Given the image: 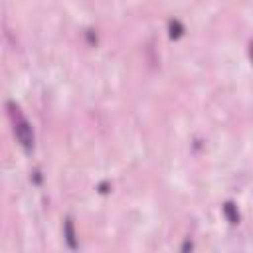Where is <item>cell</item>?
I'll list each match as a JSON object with an SVG mask.
<instances>
[{
  "label": "cell",
  "instance_id": "6da1fadb",
  "mask_svg": "<svg viewBox=\"0 0 253 253\" xmlns=\"http://www.w3.org/2000/svg\"><path fill=\"white\" fill-rule=\"evenodd\" d=\"M6 107H8V113H10V119H12V125H14V134L18 138V142L22 144V148L26 152H32L34 150V140H36L32 123L26 119V115L22 113V109L14 101H8Z\"/></svg>",
  "mask_w": 253,
  "mask_h": 253
},
{
  "label": "cell",
  "instance_id": "7a4b0ae2",
  "mask_svg": "<svg viewBox=\"0 0 253 253\" xmlns=\"http://www.w3.org/2000/svg\"><path fill=\"white\" fill-rule=\"evenodd\" d=\"M63 237H65V243L69 249H77L79 241H77V233H75V225H73V219L71 217H65L63 219Z\"/></svg>",
  "mask_w": 253,
  "mask_h": 253
},
{
  "label": "cell",
  "instance_id": "3957f363",
  "mask_svg": "<svg viewBox=\"0 0 253 253\" xmlns=\"http://www.w3.org/2000/svg\"><path fill=\"white\" fill-rule=\"evenodd\" d=\"M223 215L227 217L229 223H239V211H237V206L233 202H225L223 204Z\"/></svg>",
  "mask_w": 253,
  "mask_h": 253
},
{
  "label": "cell",
  "instance_id": "277c9868",
  "mask_svg": "<svg viewBox=\"0 0 253 253\" xmlns=\"http://www.w3.org/2000/svg\"><path fill=\"white\" fill-rule=\"evenodd\" d=\"M168 32H170V38H180L184 34V24L176 18L168 20Z\"/></svg>",
  "mask_w": 253,
  "mask_h": 253
},
{
  "label": "cell",
  "instance_id": "5b68a950",
  "mask_svg": "<svg viewBox=\"0 0 253 253\" xmlns=\"http://www.w3.org/2000/svg\"><path fill=\"white\" fill-rule=\"evenodd\" d=\"M192 249H194V243H192V239H190V237H186V239H184V243H182L180 253H192Z\"/></svg>",
  "mask_w": 253,
  "mask_h": 253
},
{
  "label": "cell",
  "instance_id": "8992f818",
  "mask_svg": "<svg viewBox=\"0 0 253 253\" xmlns=\"http://www.w3.org/2000/svg\"><path fill=\"white\" fill-rule=\"evenodd\" d=\"M99 192H101V194H107V192H109V184H107V182H101V184H99Z\"/></svg>",
  "mask_w": 253,
  "mask_h": 253
},
{
  "label": "cell",
  "instance_id": "52a82bcc",
  "mask_svg": "<svg viewBox=\"0 0 253 253\" xmlns=\"http://www.w3.org/2000/svg\"><path fill=\"white\" fill-rule=\"evenodd\" d=\"M87 38L91 43H97V36H93V30H87Z\"/></svg>",
  "mask_w": 253,
  "mask_h": 253
},
{
  "label": "cell",
  "instance_id": "ba28073f",
  "mask_svg": "<svg viewBox=\"0 0 253 253\" xmlns=\"http://www.w3.org/2000/svg\"><path fill=\"white\" fill-rule=\"evenodd\" d=\"M34 182H36V184H40V182H42V174H40V170H36V172H34Z\"/></svg>",
  "mask_w": 253,
  "mask_h": 253
}]
</instances>
